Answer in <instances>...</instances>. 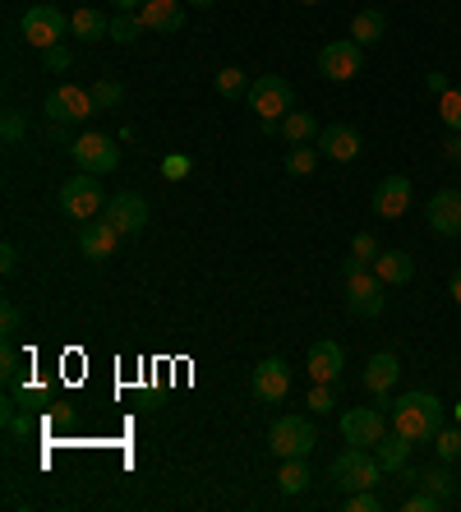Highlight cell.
Instances as JSON below:
<instances>
[{
	"instance_id": "obj_1",
	"label": "cell",
	"mask_w": 461,
	"mask_h": 512,
	"mask_svg": "<svg viewBox=\"0 0 461 512\" xmlns=\"http://www.w3.org/2000/svg\"><path fill=\"white\" fill-rule=\"evenodd\" d=\"M388 416H392V429L406 434L411 443H434V434L443 429V402L434 393L415 388V393H402L388 406Z\"/></svg>"
},
{
	"instance_id": "obj_2",
	"label": "cell",
	"mask_w": 461,
	"mask_h": 512,
	"mask_svg": "<svg viewBox=\"0 0 461 512\" xmlns=\"http://www.w3.org/2000/svg\"><path fill=\"white\" fill-rule=\"evenodd\" d=\"M328 480L337 489H346V494H355V489H374V485H379L383 466H379V457H374V448H355V443H346L342 453L332 457Z\"/></svg>"
},
{
	"instance_id": "obj_3",
	"label": "cell",
	"mask_w": 461,
	"mask_h": 512,
	"mask_svg": "<svg viewBox=\"0 0 461 512\" xmlns=\"http://www.w3.org/2000/svg\"><path fill=\"white\" fill-rule=\"evenodd\" d=\"M268 448L277 462H286V457H309L319 448V429H314L309 416H282V420H272V429H268Z\"/></svg>"
},
{
	"instance_id": "obj_4",
	"label": "cell",
	"mask_w": 461,
	"mask_h": 512,
	"mask_svg": "<svg viewBox=\"0 0 461 512\" xmlns=\"http://www.w3.org/2000/svg\"><path fill=\"white\" fill-rule=\"evenodd\" d=\"M60 208H65V217H74V222H93V217L107 208V203H102V176H93V171L70 176L60 185Z\"/></svg>"
},
{
	"instance_id": "obj_5",
	"label": "cell",
	"mask_w": 461,
	"mask_h": 512,
	"mask_svg": "<svg viewBox=\"0 0 461 512\" xmlns=\"http://www.w3.org/2000/svg\"><path fill=\"white\" fill-rule=\"evenodd\" d=\"M249 111L259 120H282L286 111H296V88L286 84L282 74H259L249 84Z\"/></svg>"
},
{
	"instance_id": "obj_6",
	"label": "cell",
	"mask_w": 461,
	"mask_h": 512,
	"mask_svg": "<svg viewBox=\"0 0 461 512\" xmlns=\"http://www.w3.org/2000/svg\"><path fill=\"white\" fill-rule=\"evenodd\" d=\"M70 157H74V167L93 171V176H107V171L120 167V148L107 134H79V139L70 143Z\"/></svg>"
},
{
	"instance_id": "obj_7",
	"label": "cell",
	"mask_w": 461,
	"mask_h": 512,
	"mask_svg": "<svg viewBox=\"0 0 461 512\" xmlns=\"http://www.w3.org/2000/svg\"><path fill=\"white\" fill-rule=\"evenodd\" d=\"M346 310L355 319H379L383 314V277L369 273V268H355L346 277Z\"/></svg>"
},
{
	"instance_id": "obj_8",
	"label": "cell",
	"mask_w": 461,
	"mask_h": 512,
	"mask_svg": "<svg viewBox=\"0 0 461 512\" xmlns=\"http://www.w3.org/2000/svg\"><path fill=\"white\" fill-rule=\"evenodd\" d=\"M342 439L355 443V448H374V443L388 434V416H383V406H351L342 411Z\"/></svg>"
},
{
	"instance_id": "obj_9",
	"label": "cell",
	"mask_w": 461,
	"mask_h": 512,
	"mask_svg": "<svg viewBox=\"0 0 461 512\" xmlns=\"http://www.w3.org/2000/svg\"><path fill=\"white\" fill-rule=\"evenodd\" d=\"M319 70H323V79H332V84H346V79H355V74L365 70V47H360L355 37L328 42V47L319 51Z\"/></svg>"
},
{
	"instance_id": "obj_10",
	"label": "cell",
	"mask_w": 461,
	"mask_h": 512,
	"mask_svg": "<svg viewBox=\"0 0 461 512\" xmlns=\"http://www.w3.org/2000/svg\"><path fill=\"white\" fill-rule=\"evenodd\" d=\"M24 37H28V47H37V51H47V47H56V42H65V14L56 10V5H28V14H24Z\"/></svg>"
},
{
	"instance_id": "obj_11",
	"label": "cell",
	"mask_w": 461,
	"mask_h": 512,
	"mask_svg": "<svg viewBox=\"0 0 461 512\" xmlns=\"http://www.w3.org/2000/svg\"><path fill=\"white\" fill-rule=\"evenodd\" d=\"M397 379H402V360L392 356V351H379V356H369V360H365V374H360V383L369 388L374 406H383V411L392 406V388H397Z\"/></svg>"
},
{
	"instance_id": "obj_12",
	"label": "cell",
	"mask_w": 461,
	"mask_h": 512,
	"mask_svg": "<svg viewBox=\"0 0 461 512\" xmlns=\"http://www.w3.org/2000/svg\"><path fill=\"white\" fill-rule=\"evenodd\" d=\"M97 111L93 102V88H79V84H60L56 93L47 97V120H65V125H79V120H88Z\"/></svg>"
},
{
	"instance_id": "obj_13",
	"label": "cell",
	"mask_w": 461,
	"mask_h": 512,
	"mask_svg": "<svg viewBox=\"0 0 461 512\" xmlns=\"http://www.w3.org/2000/svg\"><path fill=\"white\" fill-rule=\"evenodd\" d=\"M102 217H107L120 236H139V231L148 227V199H143V194H134V190H120V194H111V199H107Z\"/></svg>"
},
{
	"instance_id": "obj_14",
	"label": "cell",
	"mask_w": 461,
	"mask_h": 512,
	"mask_svg": "<svg viewBox=\"0 0 461 512\" xmlns=\"http://www.w3.org/2000/svg\"><path fill=\"white\" fill-rule=\"evenodd\" d=\"M249 393L259 397V402H286L291 397V370H286V360L268 356L254 365V374H249Z\"/></svg>"
},
{
	"instance_id": "obj_15",
	"label": "cell",
	"mask_w": 461,
	"mask_h": 512,
	"mask_svg": "<svg viewBox=\"0 0 461 512\" xmlns=\"http://www.w3.org/2000/svg\"><path fill=\"white\" fill-rule=\"evenodd\" d=\"M305 370H309V379L314 383H342V370H346V351H342V342H314L309 346V356H305Z\"/></svg>"
},
{
	"instance_id": "obj_16",
	"label": "cell",
	"mask_w": 461,
	"mask_h": 512,
	"mask_svg": "<svg viewBox=\"0 0 461 512\" xmlns=\"http://www.w3.org/2000/svg\"><path fill=\"white\" fill-rule=\"evenodd\" d=\"M425 217H429V231H434V236H461V190L457 185L438 190L434 199H429Z\"/></svg>"
},
{
	"instance_id": "obj_17",
	"label": "cell",
	"mask_w": 461,
	"mask_h": 512,
	"mask_svg": "<svg viewBox=\"0 0 461 512\" xmlns=\"http://www.w3.org/2000/svg\"><path fill=\"white\" fill-rule=\"evenodd\" d=\"M116 245H120V231L111 227L107 217H102V222H83V227H79V254H83V259L107 263L111 254H116Z\"/></svg>"
},
{
	"instance_id": "obj_18",
	"label": "cell",
	"mask_w": 461,
	"mask_h": 512,
	"mask_svg": "<svg viewBox=\"0 0 461 512\" xmlns=\"http://www.w3.org/2000/svg\"><path fill=\"white\" fill-rule=\"evenodd\" d=\"M411 180L406 176H388L379 180V190H374V213L388 217V222H397V217H406V208H411Z\"/></svg>"
},
{
	"instance_id": "obj_19",
	"label": "cell",
	"mask_w": 461,
	"mask_h": 512,
	"mask_svg": "<svg viewBox=\"0 0 461 512\" xmlns=\"http://www.w3.org/2000/svg\"><path fill=\"white\" fill-rule=\"evenodd\" d=\"M319 153L332 157V162H355L360 157V130L355 125H323Z\"/></svg>"
},
{
	"instance_id": "obj_20",
	"label": "cell",
	"mask_w": 461,
	"mask_h": 512,
	"mask_svg": "<svg viewBox=\"0 0 461 512\" xmlns=\"http://www.w3.org/2000/svg\"><path fill=\"white\" fill-rule=\"evenodd\" d=\"M139 19H143L148 33H180V28H185V10H180V0H143Z\"/></svg>"
},
{
	"instance_id": "obj_21",
	"label": "cell",
	"mask_w": 461,
	"mask_h": 512,
	"mask_svg": "<svg viewBox=\"0 0 461 512\" xmlns=\"http://www.w3.org/2000/svg\"><path fill=\"white\" fill-rule=\"evenodd\" d=\"M411 448H415V443L406 439V434H397V429H392V434H383V439L374 443V457H379L383 471H397V476H402L406 466H411Z\"/></svg>"
},
{
	"instance_id": "obj_22",
	"label": "cell",
	"mask_w": 461,
	"mask_h": 512,
	"mask_svg": "<svg viewBox=\"0 0 461 512\" xmlns=\"http://www.w3.org/2000/svg\"><path fill=\"white\" fill-rule=\"evenodd\" d=\"M374 273L383 277V286H402L415 277V259L406 250H383L379 259H374Z\"/></svg>"
},
{
	"instance_id": "obj_23",
	"label": "cell",
	"mask_w": 461,
	"mask_h": 512,
	"mask_svg": "<svg viewBox=\"0 0 461 512\" xmlns=\"http://www.w3.org/2000/svg\"><path fill=\"white\" fill-rule=\"evenodd\" d=\"M351 37L360 42V47H374V42H383V37H388V14H383V10H360L351 19Z\"/></svg>"
},
{
	"instance_id": "obj_24",
	"label": "cell",
	"mask_w": 461,
	"mask_h": 512,
	"mask_svg": "<svg viewBox=\"0 0 461 512\" xmlns=\"http://www.w3.org/2000/svg\"><path fill=\"white\" fill-rule=\"evenodd\" d=\"M309 480H314V471H309L305 457H286L282 471H277V489H282L286 499H296V494H305Z\"/></svg>"
},
{
	"instance_id": "obj_25",
	"label": "cell",
	"mask_w": 461,
	"mask_h": 512,
	"mask_svg": "<svg viewBox=\"0 0 461 512\" xmlns=\"http://www.w3.org/2000/svg\"><path fill=\"white\" fill-rule=\"evenodd\" d=\"M277 125H282V139L286 143H319V134H323L319 120L309 116V111H286Z\"/></svg>"
},
{
	"instance_id": "obj_26",
	"label": "cell",
	"mask_w": 461,
	"mask_h": 512,
	"mask_svg": "<svg viewBox=\"0 0 461 512\" xmlns=\"http://www.w3.org/2000/svg\"><path fill=\"white\" fill-rule=\"evenodd\" d=\"M70 33L83 37V42H102V37H111V19L102 10H74L70 14Z\"/></svg>"
},
{
	"instance_id": "obj_27",
	"label": "cell",
	"mask_w": 461,
	"mask_h": 512,
	"mask_svg": "<svg viewBox=\"0 0 461 512\" xmlns=\"http://www.w3.org/2000/svg\"><path fill=\"white\" fill-rule=\"evenodd\" d=\"M420 489H429V494H438V499L448 503V499H452V489H457V476H452V462L429 466L425 476H420Z\"/></svg>"
},
{
	"instance_id": "obj_28",
	"label": "cell",
	"mask_w": 461,
	"mask_h": 512,
	"mask_svg": "<svg viewBox=\"0 0 461 512\" xmlns=\"http://www.w3.org/2000/svg\"><path fill=\"white\" fill-rule=\"evenodd\" d=\"M314 167H319V143H291L286 148V171L291 176H309Z\"/></svg>"
},
{
	"instance_id": "obj_29",
	"label": "cell",
	"mask_w": 461,
	"mask_h": 512,
	"mask_svg": "<svg viewBox=\"0 0 461 512\" xmlns=\"http://www.w3.org/2000/svg\"><path fill=\"white\" fill-rule=\"evenodd\" d=\"M139 33H148L139 14H125V10H120L116 19H111V42H120V47H130V42H139Z\"/></svg>"
},
{
	"instance_id": "obj_30",
	"label": "cell",
	"mask_w": 461,
	"mask_h": 512,
	"mask_svg": "<svg viewBox=\"0 0 461 512\" xmlns=\"http://www.w3.org/2000/svg\"><path fill=\"white\" fill-rule=\"evenodd\" d=\"M217 93H222V97H245L249 93V74L236 70V65L217 70Z\"/></svg>"
},
{
	"instance_id": "obj_31",
	"label": "cell",
	"mask_w": 461,
	"mask_h": 512,
	"mask_svg": "<svg viewBox=\"0 0 461 512\" xmlns=\"http://www.w3.org/2000/svg\"><path fill=\"white\" fill-rule=\"evenodd\" d=\"M93 102H97V111H116L120 102H125V88H120L116 79H97V84H93Z\"/></svg>"
},
{
	"instance_id": "obj_32",
	"label": "cell",
	"mask_w": 461,
	"mask_h": 512,
	"mask_svg": "<svg viewBox=\"0 0 461 512\" xmlns=\"http://www.w3.org/2000/svg\"><path fill=\"white\" fill-rule=\"evenodd\" d=\"M438 120L461 134V88H448V93L438 97Z\"/></svg>"
},
{
	"instance_id": "obj_33",
	"label": "cell",
	"mask_w": 461,
	"mask_h": 512,
	"mask_svg": "<svg viewBox=\"0 0 461 512\" xmlns=\"http://www.w3.org/2000/svg\"><path fill=\"white\" fill-rule=\"evenodd\" d=\"M434 453H438V462H457L461 457V429H438L434 434Z\"/></svg>"
},
{
	"instance_id": "obj_34",
	"label": "cell",
	"mask_w": 461,
	"mask_h": 512,
	"mask_svg": "<svg viewBox=\"0 0 461 512\" xmlns=\"http://www.w3.org/2000/svg\"><path fill=\"white\" fill-rule=\"evenodd\" d=\"M0 139H5V148H14V143L24 139V111L5 107V116H0Z\"/></svg>"
},
{
	"instance_id": "obj_35",
	"label": "cell",
	"mask_w": 461,
	"mask_h": 512,
	"mask_svg": "<svg viewBox=\"0 0 461 512\" xmlns=\"http://www.w3.org/2000/svg\"><path fill=\"white\" fill-rule=\"evenodd\" d=\"M305 406L314 411V416H328L332 406H337V402H332V383H314V388H309V397H305Z\"/></svg>"
},
{
	"instance_id": "obj_36",
	"label": "cell",
	"mask_w": 461,
	"mask_h": 512,
	"mask_svg": "<svg viewBox=\"0 0 461 512\" xmlns=\"http://www.w3.org/2000/svg\"><path fill=\"white\" fill-rule=\"evenodd\" d=\"M42 65H47V70H56V74H65L74 65V51L65 47V42H56V47L42 51Z\"/></svg>"
},
{
	"instance_id": "obj_37",
	"label": "cell",
	"mask_w": 461,
	"mask_h": 512,
	"mask_svg": "<svg viewBox=\"0 0 461 512\" xmlns=\"http://www.w3.org/2000/svg\"><path fill=\"white\" fill-rule=\"evenodd\" d=\"M383 499L374 494V489H355V494H346V512H379Z\"/></svg>"
},
{
	"instance_id": "obj_38",
	"label": "cell",
	"mask_w": 461,
	"mask_h": 512,
	"mask_svg": "<svg viewBox=\"0 0 461 512\" xmlns=\"http://www.w3.org/2000/svg\"><path fill=\"white\" fill-rule=\"evenodd\" d=\"M351 254H355V259H360V263H374L383 250H379V240L369 236V231H360V236L351 240Z\"/></svg>"
},
{
	"instance_id": "obj_39",
	"label": "cell",
	"mask_w": 461,
	"mask_h": 512,
	"mask_svg": "<svg viewBox=\"0 0 461 512\" xmlns=\"http://www.w3.org/2000/svg\"><path fill=\"white\" fill-rule=\"evenodd\" d=\"M194 171V162L185 153H171V157H162V176L166 180H185Z\"/></svg>"
},
{
	"instance_id": "obj_40",
	"label": "cell",
	"mask_w": 461,
	"mask_h": 512,
	"mask_svg": "<svg viewBox=\"0 0 461 512\" xmlns=\"http://www.w3.org/2000/svg\"><path fill=\"white\" fill-rule=\"evenodd\" d=\"M438 508H443V499L429 494V489H420V494H411V499L402 503V512H438Z\"/></svg>"
},
{
	"instance_id": "obj_41",
	"label": "cell",
	"mask_w": 461,
	"mask_h": 512,
	"mask_svg": "<svg viewBox=\"0 0 461 512\" xmlns=\"http://www.w3.org/2000/svg\"><path fill=\"white\" fill-rule=\"evenodd\" d=\"M0 333H5V342L19 333V305H14V300H5V305H0Z\"/></svg>"
},
{
	"instance_id": "obj_42",
	"label": "cell",
	"mask_w": 461,
	"mask_h": 512,
	"mask_svg": "<svg viewBox=\"0 0 461 512\" xmlns=\"http://www.w3.org/2000/svg\"><path fill=\"white\" fill-rule=\"evenodd\" d=\"M0 374H5V379H19V356H14V346L5 342V351H0Z\"/></svg>"
},
{
	"instance_id": "obj_43",
	"label": "cell",
	"mask_w": 461,
	"mask_h": 512,
	"mask_svg": "<svg viewBox=\"0 0 461 512\" xmlns=\"http://www.w3.org/2000/svg\"><path fill=\"white\" fill-rule=\"evenodd\" d=\"M5 425H10V434H28V429H33V420L19 416L14 406H5Z\"/></svg>"
},
{
	"instance_id": "obj_44",
	"label": "cell",
	"mask_w": 461,
	"mask_h": 512,
	"mask_svg": "<svg viewBox=\"0 0 461 512\" xmlns=\"http://www.w3.org/2000/svg\"><path fill=\"white\" fill-rule=\"evenodd\" d=\"M14 268H19V250L5 240V245H0V273H14Z\"/></svg>"
},
{
	"instance_id": "obj_45",
	"label": "cell",
	"mask_w": 461,
	"mask_h": 512,
	"mask_svg": "<svg viewBox=\"0 0 461 512\" xmlns=\"http://www.w3.org/2000/svg\"><path fill=\"white\" fill-rule=\"evenodd\" d=\"M425 88H429L434 97H443L452 84H448V74H443V70H434V74H425Z\"/></svg>"
},
{
	"instance_id": "obj_46",
	"label": "cell",
	"mask_w": 461,
	"mask_h": 512,
	"mask_svg": "<svg viewBox=\"0 0 461 512\" xmlns=\"http://www.w3.org/2000/svg\"><path fill=\"white\" fill-rule=\"evenodd\" d=\"M443 153H448V162H457V167H461V134H457V130L448 134V143H443Z\"/></svg>"
},
{
	"instance_id": "obj_47",
	"label": "cell",
	"mask_w": 461,
	"mask_h": 512,
	"mask_svg": "<svg viewBox=\"0 0 461 512\" xmlns=\"http://www.w3.org/2000/svg\"><path fill=\"white\" fill-rule=\"evenodd\" d=\"M448 291H452V300H457V305H461V268H457V273H452V282H448Z\"/></svg>"
},
{
	"instance_id": "obj_48",
	"label": "cell",
	"mask_w": 461,
	"mask_h": 512,
	"mask_svg": "<svg viewBox=\"0 0 461 512\" xmlns=\"http://www.w3.org/2000/svg\"><path fill=\"white\" fill-rule=\"evenodd\" d=\"M111 5H116V10H125V14H134L143 5V0H111Z\"/></svg>"
},
{
	"instance_id": "obj_49",
	"label": "cell",
	"mask_w": 461,
	"mask_h": 512,
	"mask_svg": "<svg viewBox=\"0 0 461 512\" xmlns=\"http://www.w3.org/2000/svg\"><path fill=\"white\" fill-rule=\"evenodd\" d=\"M190 5H199V10H213L217 0H190Z\"/></svg>"
},
{
	"instance_id": "obj_50",
	"label": "cell",
	"mask_w": 461,
	"mask_h": 512,
	"mask_svg": "<svg viewBox=\"0 0 461 512\" xmlns=\"http://www.w3.org/2000/svg\"><path fill=\"white\" fill-rule=\"evenodd\" d=\"M300 5H319V0H300Z\"/></svg>"
},
{
	"instance_id": "obj_51",
	"label": "cell",
	"mask_w": 461,
	"mask_h": 512,
	"mask_svg": "<svg viewBox=\"0 0 461 512\" xmlns=\"http://www.w3.org/2000/svg\"><path fill=\"white\" fill-rule=\"evenodd\" d=\"M457 425H461V402H457Z\"/></svg>"
}]
</instances>
